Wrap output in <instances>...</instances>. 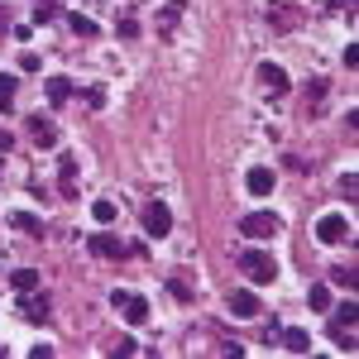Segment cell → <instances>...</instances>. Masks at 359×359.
I'll return each instance as SVG.
<instances>
[{"mask_svg": "<svg viewBox=\"0 0 359 359\" xmlns=\"http://www.w3.org/2000/svg\"><path fill=\"white\" fill-rule=\"evenodd\" d=\"M240 273H245L249 283H273V278H278V264L264 254V249H245V254H240Z\"/></svg>", "mask_w": 359, "mask_h": 359, "instance_id": "cell-1", "label": "cell"}, {"mask_svg": "<svg viewBox=\"0 0 359 359\" xmlns=\"http://www.w3.org/2000/svg\"><path fill=\"white\" fill-rule=\"evenodd\" d=\"M355 321H359V306L345 302V306L331 316V340H340L345 350H355Z\"/></svg>", "mask_w": 359, "mask_h": 359, "instance_id": "cell-2", "label": "cell"}, {"mask_svg": "<svg viewBox=\"0 0 359 359\" xmlns=\"http://www.w3.org/2000/svg\"><path fill=\"white\" fill-rule=\"evenodd\" d=\"M144 235H149V240L172 235V211H168L163 201H149V206H144Z\"/></svg>", "mask_w": 359, "mask_h": 359, "instance_id": "cell-3", "label": "cell"}, {"mask_svg": "<svg viewBox=\"0 0 359 359\" xmlns=\"http://www.w3.org/2000/svg\"><path fill=\"white\" fill-rule=\"evenodd\" d=\"M350 230H355V225L345 221V216H321L316 240H321V245H340V240H350Z\"/></svg>", "mask_w": 359, "mask_h": 359, "instance_id": "cell-4", "label": "cell"}, {"mask_svg": "<svg viewBox=\"0 0 359 359\" xmlns=\"http://www.w3.org/2000/svg\"><path fill=\"white\" fill-rule=\"evenodd\" d=\"M269 25L273 29H297L302 25V10L287 5V0H269Z\"/></svg>", "mask_w": 359, "mask_h": 359, "instance_id": "cell-5", "label": "cell"}, {"mask_svg": "<svg viewBox=\"0 0 359 359\" xmlns=\"http://www.w3.org/2000/svg\"><path fill=\"white\" fill-rule=\"evenodd\" d=\"M115 306L125 311V321H130V326H144V321H149V302L135 297V292H115Z\"/></svg>", "mask_w": 359, "mask_h": 359, "instance_id": "cell-6", "label": "cell"}, {"mask_svg": "<svg viewBox=\"0 0 359 359\" xmlns=\"http://www.w3.org/2000/svg\"><path fill=\"white\" fill-rule=\"evenodd\" d=\"M240 230H245L249 240H273L278 235V216H264V211H259V216H245Z\"/></svg>", "mask_w": 359, "mask_h": 359, "instance_id": "cell-7", "label": "cell"}, {"mask_svg": "<svg viewBox=\"0 0 359 359\" xmlns=\"http://www.w3.org/2000/svg\"><path fill=\"white\" fill-rule=\"evenodd\" d=\"M259 86H264L269 96H287V72H283L278 62H264V67H259Z\"/></svg>", "mask_w": 359, "mask_h": 359, "instance_id": "cell-8", "label": "cell"}, {"mask_svg": "<svg viewBox=\"0 0 359 359\" xmlns=\"http://www.w3.org/2000/svg\"><path fill=\"white\" fill-rule=\"evenodd\" d=\"M91 254H101V259H125L130 245H120L111 230H96V235H91Z\"/></svg>", "mask_w": 359, "mask_h": 359, "instance_id": "cell-9", "label": "cell"}, {"mask_svg": "<svg viewBox=\"0 0 359 359\" xmlns=\"http://www.w3.org/2000/svg\"><path fill=\"white\" fill-rule=\"evenodd\" d=\"M57 196H67V201L77 196V163H72L67 154L57 158Z\"/></svg>", "mask_w": 359, "mask_h": 359, "instance_id": "cell-10", "label": "cell"}, {"mask_svg": "<svg viewBox=\"0 0 359 359\" xmlns=\"http://www.w3.org/2000/svg\"><path fill=\"white\" fill-rule=\"evenodd\" d=\"M29 135H34V144L53 149V144H57V125H53V120H43V115H29Z\"/></svg>", "mask_w": 359, "mask_h": 359, "instance_id": "cell-11", "label": "cell"}, {"mask_svg": "<svg viewBox=\"0 0 359 359\" xmlns=\"http://www.w3.org/2000/svg\"><path fill=\"white\" fill-rule=\"evenodd\" d=\"M230 311H235V316H259V297H254V292H249V287H240V292H230Z\"/></svg>", "mask_w": 359, "mask_h": 359, "instance_id": "cell-12", "label": "cell"}, {"mask_svg": "<svg viewBox=\"0 0 359 359\" xmlns=\"http://www.w3.org/2000/svg\"><path fill=\"white\" fill-rule=\"evenodd\" d=\"M245 187L254 196H269V192H273V172H269V168H249V172H245Z\"/></svg>", "mask_w": 359, "mask_h": 359, "instance_id": "cell-13", "label": "cell"}, {"mask_svg": "<svg viewBox=\"0 0 359 359\" xmlns=\"http://www.w3.org/2000/svg\"><path fill=\"white\" fill-rule=\"evenodd\" d=\"M43 91H48V106H67V101H72V82H67V77H48Z\"/></svg>", "mask_w": 359, "mask_h": 359, "instance_id": "cell-14", "label": "cell"}, {"mask_svg": "<svg viewBox=\"0 0 359 359\" xmlns=\"http://www.w3.org/2000/svg\"><path fill=\"white\" fill-rule=\"evenodd\" d=\"M25 316L29 321H48V297H43V292H39V297H34V292H25Z\"/></svg>", "mask_w": 359, "mask_h": 359, "instance_id": "cell-15", "label": "cell"}, {"mask_svg": "<svg viewBox=\"0 0 359 359\" xmlns=\"http://www.w3.org/2000/svg\"><path fill=\"white\" fill-rule=\"evenodd\" d=\"M10 283H15V292H34L39 287V269H10Z\"/></svg>", "mask_w": 359, "mask_h": 359, "instance_id": "cell-16", "label": "cell"}, {"mask_svg": "<svg viewBox=\"0 0 359 359\" xmlns=\"http://www.w3.org/2000/svg\"><path fill=\"white\" fill-rule=\"evenodd\" d=\"M10 225H15V230H25V235H34V240L43 235V225H39V216H29V211H15V216H10Z\"/></svg>", "mask_w": 359, "mask_h": 359, "instance_id": "cell-17", "label": "cell"}, {"mask_svg": "<svg viewBox=\"0 0 359 359\" xmlns=\"http://www.w3.org/2000/svg\"><path fill=\"white\" fill-rule=\"evenodd\" d=\"M283 345H287L292 355H306V345H311V340H306V331H297V326H287V331H283Z\"/></svg>", "mask_w": 359, "mask_h": 359, "instance_id": "cell-18", "label": "cell"}, {"mask_svg": "<svg viewBox=\"0 0 359 359\" xmlns=\"http://www.w3.org/2000/svg\"><path fill=\"white\" fill-rule=\"evenodd\" d=\"M67 29L82 39H96V20H86V15H67Z\"/></svg>", "mask_w": 359, "mask_h": 359, "instance_id": "cell-19", "label": "cell"}, {"mask_svg": "<svg viewBox=\"0 0 359 359\" xmlns=\"http://www.w3.org/2000/svg\"><path fill=\"white\" fill-rule=\"evenodd\" d=\"M177 15H182V5H168L163 15H158V34H163V39H172V25H177Z\"/></svg>", "mask_w": 359, "mask_h": 359, "instance_id": "cell-20", "label": "cell"}, {"mask_svg": "<svg viewBox=\"0 0 359 359\" xmlns=\"http://www.w3.org/2000/svg\"><path fill=\"white\" fill-rule=\"evenodd\" d=\"M306 297H311V311H326V306H331V287H326V283H316Z\"/></svg>", "mask_w": 359, "mask_h": 359, "instance_id": "cell-21", "label": "cell"}, {"mask_svg": "<svg viewBox=\"0 0 359 359\" xmlns=\"http://www.w3.org/2000/svg\"><path fill=\"white\" fill-rule=\"evenodd\" d=\"M91 216H96V225H111L115 221V201H91Z\"/></svg>", "mask_w": 359, "mask_h": 359, "instance_id": "cell-22", "label": "cell"}, {"mask_svg": "<svg viewBox=\"0 0 359 359\" xmlns=\"http://www.w3.org/2000/svg\"><path fill=\"white\" fill-rule=\"evenodd\" d=\"M53 15H57V0H34V20L39 25H48Z\"/></svg>", "mask_w": 359, "mask_h": 359, "instance_id": "cell-23", "label": "cell"}, {"mask_svg": "<svg viewBox=\"0 0 359 359\" xmlns=\"http://www.w3.org/2000/svg\"><path fill=\"white\" fill-rule=\"evenodd\" d=\"M10 106H15V77L0 72V111H10Z\"/></svg>", "mask_w": 359, "mask_h": 359, "instance_id": "cell-24", "label": "cell"}, {"mask_svg": "<svg viewBox=\"0 0 359 359\" xmlns=\"http://www.w3.org/2000/svg\"><path fill=\"white\" fill-rule=\"evenodd\" d=\"M331 283H335V287H355V283H359V273L340 264V269H331Z\"/></svg>", "mask_w": 359, "mask_h": 359, "instance_id": "cell-25", "label": "cell"}, {"mask_svg": "<svg viewBox=\"0 0 359 359\" xmlns=\"http://www.w3.org/2000/svg\"><path fill=\"white\" fill-rule=\"evenodd\" d=\"M321 101H326V82H311V91H306V115H316Z\"/></svg>", "mask_w": 359, "mask_h": 359, "instance_id": "cell-26", "label": "cell"}, {"mask_svg": "<svg viewBox=\"0 0 359 359\" xmlns=\"http://www.w3.org/2000/svg\"><path fill=\"white\" fill-rule=\"evenodd\" d=\"M168 287H172V297H182V302H192V283H187V278H172V283H168Z\"/></svg>", "mask_w": 359, "mask_h": 359, "instance_id": "cell-27", "label": "cell"}, {"mask_svg": "<svg viewBox=\"0 0 359 359\" xmlns=\"http://www.w3.org/2000/svg\"><path fill=\"white\" fill-rule=\"evenodd\" d=\"M340 192H345V201H355V196H359V177H355V172L340 177Z\"/></svg>", "mask_w": 359, "mask_h": 359, "instance_id": "cell-28", "label": "cell"}, {"mask_svg": "<svg viewBox=\"0 0 359 359\" xmlns=\"http://www.w3.org/2000/svg\"><path fill=\"white\" fill-rule=\"evenodd\" d=\"M120 39H139V20H120Z\"/></svg>", "mask_w": 359, "mask_h": 359, "instance_id": "cell-29", "label": "cell"}, {"mask_svg": "<svg viewBox=\"0 0 359 359\" xmlns=\"http://www.w3.org/2000/svg\"><path fill=\"white\" fill-rule=\"evenodd\" d=\"M115 355H139V340H130V335H125V340L115 345Z\"/></svg>", "mask_w": 359, "mask_h": 359, "instance_id": "cell-30", "label": "cell"}, {"mask_svg": "<svg viewBox=\"0 0 359 359\" xmlns=\"http://www.w3.org/2000/svg\"><path fill=\"white\" fill-rule=\"evenodd\" d=\"M5 149H15V135H10V130H0V154H5Z\"/></svg>", "mask_w": 359, "mask_h": 359, "instance_id": "cell-31", "label": "cell"}, {"mask_svg": "<svg viewBox=\"0 0 359 359\" xmlns=\"http://www.w3.org/2000/svg\"><path fill=\"white\" fill-rule=\"evenodd\" d=\"M331 10H355V0H331Z\"/></svg>", "mask_w": 359, "mask_h": 359, "instance_id": "cell-32", "label": "cell"}, {"mask_svg": "<svg viewBox=\"0 0 359 359\" xmlns=\"http://www.w3.org/2000/svg\"><path fill=\"white\" fill-rule=\"evenodd\" d=\"M5 29H10V20H5V5H0V34H5Z\"/></svg>", "mask_w": 359, "mask_h": 359, "instance_id": "cell-33", "label": "cell"}, {"mask_svg": "<svg viewBox=\"0 0 359 359\" xmlns=\"http://www.w3.org/2000/svg\"><path fill=\"white\" fill-rule=\"evenodd\" d=\"M0 355H5V345H0Z\"/></svg>", "mask_w": 359, "mask_h": 359, "instance_id": "cell-34", "label": "cell"}]
</instances>
